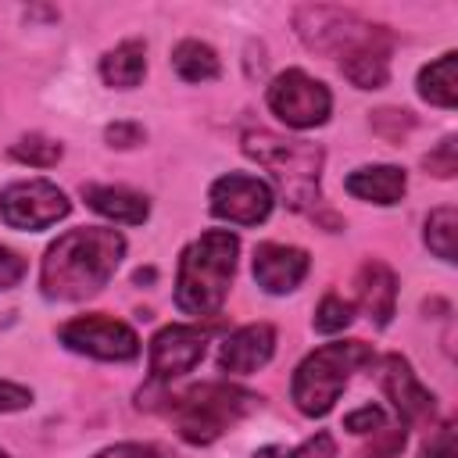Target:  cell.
Wrapping results in <instances>:
<instances>
[{
  "mask_svg": "<svg viewBox=\"0 0 458 458\" xmlns=\"http://www.w3.org/2000/svg\"><path fill=\"white\" fill-rule=\"evenodd\" d=\"M125 254V236L118 229L82 225L57 236L39 265V290L50 301H86L100 293Z\"/></svg>",
  "mask_w": 458,
  "mask_h": 458,
  "instance_id": "1",
  "label": "cell"
},
{
  "mask_svg": "<svg viewBox=\"0 0 458 458\" xmlns=\"http://www.w3.org/2000/svg\"><path fill=\"white\" fill-rule=\"evenodd\" d=\"M240 240L229 229L200 233L179 258L175 276V308L182 315H215L225 304L233 272H236Z\"/></svg>",
  "mask_w": 458,
  "mask_h": 458,
  "instance_id": "2",
  "label": "cell"
},
{
  "mask_svg": "<svg viewBox=\"0 0 458 458\" xmlns=\"http://www.w3.org/2000/svg\"><path fill=\"white\" fill-rule=\"evenodd\" d=\"M243 154L250 161H258L261 168L272 172L283 200L293 211H308L315 215L322 190H318V175H322V147L318 143H304V140H286L265 129L243 132Z\"/></svg>",
  "mask_w": 458,
  "mask_h": 458,
  "instance_id": "3",
  "label": "cell"
},
{
  "mask_svg": "<svg viewBox=\"0 0 458 458\" xmlns=\"http://www.w3.org/2000/svg\"><path fill=\"white\" fill-rule=\"evenodd\" d=\"M258 404L261 397L236 383H197L172 397L168 415L186 444H215L225 429L247 419Z\"/></svg>",
  "mask_w": 458,
  "mask_h": 458,
  "instance_id": "4",
  "label": "cell"
},
{
  "mask_svg": "<svg viewBox=\"0 0 458 458\" xmlns=\"http://www.w3.org/2000/svg\"><path fill=\"white\" fill-rule=\"evenodd\" d=\"M369 361H372V347L361 340H336V344L315 347L297 365L293 383H290V397H293L297 411L322 419L336 404V397L344 394L351 376Z\"/></svg>",
  "mask_w": 458,
  "mask_h": 458,
  "instance_id": "5",
  "label": "cell"
},
{
  "mask_svg": "<svg viewBox=\"0 0 458 458\" xmlns=\"http://www.w3.org/2000/svg\"><path fill=\"white\" fill-rule=\"evenodd\" d=\"M297 36L304 39L308 50L347 61L354 54H361L365 47H372L376 39L390 36L383 25H372L365 18H358L354 11H340V7H322V4H308L297 7L293 14Z\"/></svg>",
  "mask_w": 458,
  "mask_h": 458,
  "instance_id": "6",
  "label": "cell"
},
{
  "mask_svg": "<svg viewBox=\"0 0 458 458\" xmlns=\"http://www.w3.org/2000/svg\"><path fill=\"white\" fill-rule=\"evenodd\" d=\"M268 107L279 122H286L290 129H315L329 118L333 111V97L326 89V82L311 79L301 68H286L268 82Z\"/></svg>",
  "mask_w": 458,
  "mask_h": 458,
  "instance_id": "7",
  "label": "cell"
},
{
  "mask_svg": "<svg viewBox=\"0 0 458 458\" xmlns=\"http://www.w3.org/2000/svg\"><path fill=\"white\" fill-rule=\"evenodd\" d=\"M68 211H72L68 197L50 179H18L0 190V218L21 233L50 229Z\"/></svg>",
  "mask_w": 458,
  "mask_h": 458,
  "instance_id": "8",
  "label": "cell"
},
{
  "mask_svg": "<svg viewBox=\"0 0 458 458\" xmlns=\"http://www.w3.org/2000/svg\"><path fill=\"white\" fill-rule=\"evenodd\" d=\"M57 340L68 351L100 361H132L140 354V336L132 333V326L107 315H79L57 329Z\"/></svg>",
  "mask_w": 458,
  "mask_h": 458,
  "instance_id": "9",
  "label": "cell"
},
{
  "mask_svg": "<svg viewBox=\"0 0 458 458\" xmlns=\"http://www.w3.org/2000/svg\"><path fill=\"white\" fill-rule=\"evenodd\" d=\"M211 215L222 218V222H233V225H258L268 218L272 211V186L258 175H247V172H229L222 179L211 182Z\"/></svg>",
  "mask_w": 458,
  "mask_h": 458,
  "instance_id": "10",
  "label": "cell"
},
{
  "mask_svg": "<svg viewBox=\"0 0 458 458\" xmlns=\"http://www.w3.org/2000/svg\"><path fill=\"white\" fill-rule=\"evenodd\" d=\"M208 329L200 326H165L150 340V379L172 383L197 369V361L208 351Z\"/></svg>",
  "mask_w": 458,
  "mask_h": 458,
  "instance_id": "11",
  "label": "cell"
},
{
  "mask_svg": "<svg viewBox=\"0 0 458 458\" xmlns=\"http://www.w3.org/2000/svg\"><path fill=\"white\" fill-rule=\"evenodd\" d=\"M379 386L390 397V404L401 415V426H419V422H433L437 415V397L419 383V376L411 372L408 358L401 354H386L379 361Z\"/></svg>",
  "mask_w": 458,
  "mask_h": 458,
  "instance_id": "12",
  "label": "cell"
},
{
  "mask_svg": "<svg viewBox=\"0 0 458 458\" xmlns=\"http://www.w3.org/2000/svg\"><path fill=\"white\" fill-rule=\"evenodd\" d=\"M308 250L293 243H258L254 247V279L265 293H290L308 276Z\"/></svg>",
  "mask_w": 458,
  "mask_h": 458,
  "instance_id": "13",
  "label": "cell"
},
{
  "mask_svg": "<svg viewBox=\"0 0 458 458\" xmlns=\"http://www.w3.org/2000/svg\"><path fill=\"white\" fill-rule=\"evenodd\" d=\"M272 351H276V329L268 322H250V326L233 329L222 340L218 369L229 372V376H250L261 365H268Z\"/></svg>",
  "mask_w": 458,
  "mask_h": 458,
  "instance_id": "14",
  "label": "cell"
},
{
  "mask_svg": "<svg viewBox=\"0 0 458 458\" xmlns=\"http://www.w3.org/2000/svg\"><path fill=\"white\" fill-rule=\"evenodd\" d=\"M354 293H358V308L369 315L372 326H386V322L394 318L397 276L390 272V265H383V261H365V265L358 268Z\"/></svg>",
  "mask_w": 458,
  "mask_h": 458,
  "instance_id": "15",
  "label": "cell"
},
{
  "mask_svg": "<svg viewBox=\"0 0 458 458\" xmlns=\"http://www.w3.org/2000/svg\"><path fill=\"white\" fill-rule=\"evenodd\" d=\"M82 200L97 215H104L111 222H122V225H143L147 215H150L147 197L136 193V190H129V186H100V182H89V186H82Z\"/></svg>",
  "mask_w": 458,
  "mask_h": 458,
  "instance_id": "16",
  "label": "cell"
},
{
  "mask_svg": "<svg viewBox=\"0 0 458 458\" xmlns=\"http://www.w3.org/2000/svg\"><path fill=\"white\" fill-rule=\"evenodd\" d=\"M344 186L358 200L390 208V204H397L404 197L408 179H404V168H397V165H365V168H354Z\"/></svg>",
  "mask_w": 458,
  "mask_h": 458,
  "instance_id": "17",
  "label": "cell"
},
{
  "mask_svg": "<svg viewBox=\"0 0 458 458\" xmlns=\"http://www.w3.org/2000/svg\"><path fill=\"white\" fill-rule=\"evenodd\" d=\"M147 75V47L143 39H125L100 57V79L114 89H136Z\"/></svg>",
  "mask_w": 458,
  "mask_h": 458,
  "instance_id": "18",
  "label": "cell"
},
{
  "mask_svg": "<svg viewBox=\"0 0 458 458\" xmlns=\"http://www.w3.org/2000/svg\"><path fill=\"white\" fill-rule=\"evenodd\" d=\"M454 64H458V54L447 50L440 54L437 61H429L422 72H419V97L437 104V107H454L458 104V75H454Z\"/></svg>",
  "mask_w": 458,
  "mask_h": 458,
  "instance_id": "19",
  "label": "cell"
},
{
  "mask_svg": "<svg viewBox=\"0 0 458 458\" xmlns=\"http://www.w3.org/2000/svg\"><path fill=\"white\" fill-rule=\"evenodd\" d=\"M172 68H175V75L182 82H211L222 72L218 54L208 43H200V39H182L172 50Z\"/></svg>",
  "mask_w": 458,
  "mask_h": 458,
  "instance_id": "20",
  "label": "cell"
},
{
  "mask_svg": "<svg viewBox=\"0 0 458 458\" xmlns=\"http://www.w3.org/2000/svg\"><path fill=\"white\" fill-rule=\"evenodd\" d=\"M454 236H458V211L451 204L433 208L426 218V247L447 265L454 261Z\"/></svg>",
  "mask_w": 458,
  "mask_h": 458,
  "instance_id": "21",
  "label": "cell"
},
{
  "mask_svg": "<svg viewBox=\"0 0 458 458\" xmlns=\"http://www.w3.org/2000/svg\"><path fill=\"white\" fill-rule=\"evenodd\" d=\"M11 157L14 161H25L32 168H50V165L61 161V143H54L47 136H25V140H18L11 147Z\"/></svg>",
  "mask_w": 458,
  "mask_h": 458,
  "instance_id": "22",
  "label": "cell"
},
{
  "mask_svg": "<svg viewBox=\"0 0 458 458\" xmlns=\"http://www.w3.org/2000/svg\"><path fill=\"white\" fill-rule=\"evenodd\" d=\"M351 318H354V304L344 301L340 293H326L322 304L315 308V329L318 333H340L351 326Z\"/></svg>",
  "mask_w": 458,
  "mask_h": 458,
  "instance_id": "23",
  "label": "cell"
},
{
  "mask_svg": "<svg viewBox=\"0 0 458 458\" xmlns=\"http://www.w3.org/2000/svg\"><path fill=\"white\" fill-rule=\"evenodd\" d=\"M254 458H336V440L329 437V433H315V437H308L301 447H293V451H283V447H265V451H258Z\"/></svg>",
  "mask_w": 458,
  "mask_h": 458,
  "instance_id": "24",
  "label": "cell"
},
{
  "mask_svg": "<svg viewBox=\"0 0 458 458\" xmlns=\"http://www.w3.org/2000/svg\"><path fill=\"white\" fill-rule=\"evenodd\" d=\"M426 172L440 175V179H451L458 172V157H454V136H444L429 154H426Z\"/></svg>",
  "mask_w": 458,
  "mask_h": 458,
  "instance_id": "25",
  "label": "cell"
},
{
  "mask_svg": "<svg viewBox=\"0 0 458 458\" xmlns=\"http://www.w3.org/2000/svg\"><path fill=\"white\" fill-rule=\"evenodd\" d=\"M97 458H175V451L165 447V444H140V440H129V444L104 447Z\"/></svg>",
  "mask_w": 458,
  "mask_h": 458,
  "instance_id": "26",
  "label": "cell"
},
{
  "mask_svg": "<svg viewBox=\"0 0 458 458\" xmlns=\"http://www.w3.org/2000/svg\"><path fill=\"white\" fill-rule=\"evenodd\" d=\"M404 447V426H383L376 429V444L365 447L358 458H394Z\"/></svg>",
  "mask_w": 458,
  "mask_h": 458,
  "instance_id": "27",
  "label": "cell"
},
{
  "mask_svg": "<svg viewBox=\"0 0 458 458\" xmlns=\"http://www.w3.org/2000/svg\"><path fill=\"white\" fill-rule=\"evenodd\" d=\"M344 426H347L351 433H376V429L386 426V415H383L379 404H361L358 411H351V415L344 419Z\"/></svg>",
  "mask_w": 458,
  "mask_h": 458,
  "instance_id": "28",
  "label": "cell"
},
{
  "mask_svg": "<svg viewBox=\"0 0 458 458\" xmlns=\"http://www.w3.org/2000/svg\"><path fill=\"white\" fill-rule=\"evenodd\" d=\"M25 258L18 254V250H11V247H0V290H11V286H18L21 279H25Z\"/></svg>",
  "mask_w": 458,
  "mask_h": 458,
  "instance_id": "29",
  "label": "cell"
},
{
  "mask_svg": "<svg viewBox=\"0 0 458 458\" xmlns=\"http://www.w3.org/2000/svg\"><path fill=\"white\" fill-rule=\"evenodd\" d=\"M422 458H454V422H444L422 447Z\"/></svg>",
  "mask_w": 458,
  "mask_h": 458,
  "instance_id": "30",
  "label": "cell"
},
{
  "mask_svg": "<svg viewBox=\"0 0 458 458\" xmlns=\"http://www.w3.org/2000/svg\"><path fill=\"white\" fill-rule=\"evenodd\" d=\"M29 404H32V390L29 386H18V383L0 379V411H21Z\"/></svg>",
  "mask_w": 458,
  "mask_h": 458,
  "instance_id": "31",
  "label": "cell"
},
{
  "mask_svg": "<svg viewBox=\"0 0 458 458\" xmlns=\"http://www.w3.org/2000/svg\"><path fill=\"white\" fill-rule=\"evenodd\" d=\"M104 136H107L111 147H136V143H143V129L136 122H114V125L104 129Z\"/></svg>",
  "mask_w": 458,
  "mask_h": 458,
  "instance_id": "32",
  "label": "cell"
},
{
  "mask_svg": "<svg viewBox=\"0 0 458 458\" xmlns=\"http://www.w3.org/2000/svg\"><path fill=\"white\" fill-rule=\"evenodd\" d=\"M0 458H7V454H4V451H0Z\"/></svg>",
  "mask_w": 458,
  "mask_h": 458,
  "instance_id": "33",
  "label": "cell"
}]
</instances>
